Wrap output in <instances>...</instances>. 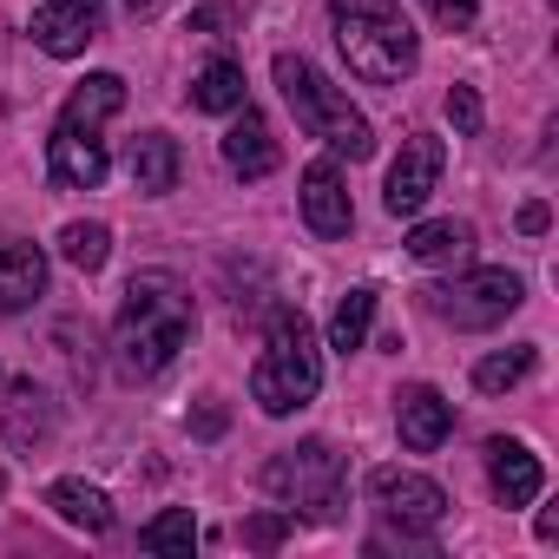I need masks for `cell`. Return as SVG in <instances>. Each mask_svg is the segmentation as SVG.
<instances>
[{
    "mask_svg": "<svg viewBox=\"0 0 559 559\" xmlns=\"http://www.w3.org/2000/svg\"><path fill=\"white\" fill-rule=\"evenodd\" d=\"M191 428H198V435H204V441H211V435H224V408H204V415H198V421H191Z\"/></svg>",
    "mask_w": 559,
    "mask_h": 559,
    "instance_id": "30",
    "label": "cell"
},
{
    "mask_svg": "<svg viewBox=\"0 0 559 559\" xmlns=\"http://www.w3.org/2000/svg\"><path fill=\"white\" fill-rule=\"evenodd\" d=\"M126 14H132V21H158V14H165V0H126Z\"/></svg>",
    "mask_w": 559,
    "mask_h": 559,
    "instance_id": "31",
    "label": "cell"
},
{
    "mask_svg": "<svg viewBox=\"0 0 559 559\" xmlns=\"http://www.w3.org/2000/svg\"><path fill=\"white\" fill-rule=\"evenodd\" d=\"M304 224H310L317 237H349V224H356L349 185H343V171H336L330 158L304 165Z\"/></svg>",
    "mask_w": 559,
    "mask_h": 559,
    "instance_id": "14",
    "label": "cell"
},
{
    "mask_svg": "<svg viewBox=\"0 0 559 559\" xmlns=\"http://www.w3.org/2000/svg\"><path fill=\"white\" fill-rule=\"evenodd\" d=\"M487 480H493V500H500V507H533L539 487H546V467H539V454H533L526 441L493 435V441H487Z\"/></svg>",
    "mask_w": 559,
    "mask_h": 559,
    "instance_id": "12",
    "label": "cell"
},
{
    "mask_svg": "<svg viewBox=\"0 0 559 559\" xmlns=\"http://www.w3.org/2000/svg\"><path fill=\"white\" fill-rule=\"evenodd\" d=\"M139 546H145V552H191V546H198L191 507H165L158 520H145V526H139Z\"/></svg>",
    "mask_w": 559,
    "mask_h": 559,
    "instance_id": "23",
    "label": "cell"
},
{
    "mask_svg": "<svg viewBox=\"0 0 559 559\" xmlns=\"http://www.w3.org/2000/svg\"><path fill=\"white\" fill-rule=\"evenodd\" d=\"M47 297V250L27 237L0 243V317H21Z\"/></svg>",
    "mask_w": 559,
    "mask_h": 559,
    "instance_id": "13",
    "label": "cell"
},
{
    "mask_svg": "<svg viewBox=\"0 0 559 559\" xmlns=\"http://www.w3.org/2000/svg\"><path fill=\"white\" fill-rule=\"evenodd\" d=\"M369 493H376L382 520L402 526V533H435L441 513H448V493L428 474H415V467H376L369 474Z\"/></svg>",
    "mask_w": 559,
    "mask_h": 559,
    "instance_id": "7",
    "label": "cell"
},
{
    "mask_svg": "<svg viewBox=\"0 0 559 559\" xmlns=\"http://www.w3.org/2000/svg\"><path fill=\"white\" fill-rule=\"evenodd\" d=\"M60 257H67L73 270H106L112 230H106V224H67V230H60Z\"/></svg>",
    "mask_w": 559,
    "mask_h": 559,
    "instance_id": "24",
    "label": "cell"
},
{
    "mask_svg": "<svg viewBox=\"0 0 559 559\" xmlns=\"http://www.w3.org/2000/svg\"><path fill=\"white\" fill-rule=\"evenodd\" d=\"M284 533H290V513H257V520H243V546H257V552L284 546Z\"/></svg>",
    "mask_w": 559,
    "mask_h": 559,
    "instance_id": "26",
    "label": "cell"
},
{
    "mask_svg": "<svg viewBox=\"0 0 559 559\" xmlns=\"http://www.w3.org/2000/svg\"><path fill=\"white\" fill-rule=\"evenodd\" d=\"M263 487L284 500V513L297 520H317V526H336L343 520V507H349V467H343V454L330 448V441H297V448H284L270 467H263Z\"/></svg>",
    "mask_w": 559,
    "mask_h": 559,
    "instance_id": "5",
    "label": "cell"
},
{
    "mask_svg": "<svg viewBox=\"0 0 559 559\" xmlns=\"http://www.w3.org/2000/svg\"><path fill=\"white\" fill-rule=\"evenodd\" d=\"M428 310L454 330H500L520 304H526V284L513 270H467V276H448V284L421 290Z\"/></svg>",
    "mask_w": 559,
    "mask_h": 559,
    "instance_id": "6",
    "label": "cell"
},
{
    "mask_svg": "<svg viewBox=\"0 0 559 559\" xmlns=\"http://www.w3.org/2000/svg\"><path fill=\"white\" fill-rule=\"evenodd\" d=\"M276 86H284V99H290L297 126H304L310 139H323L330 152H343L349 165L376 152L369 119H362V112L349 106V93H343V86H330V80H323L304 53H276Z\"/></svg>",
    "mask_w": 559,
    "mask_h": 559,
    "instance_id": "4",
    "label": "cell"
},
{
    "mask_svg": "<svg viewBox=\"0 0 559 559\" xmlns=\"http://www.w3.org/2000/svg\"><path fill=\"white\" fill-rule=\"evenodd\" d=\"M533 362H539V349H533V343H520V349H500V356H480V362H474V389H487V395H507V389H520V382L533 376Z\"/></svg>",
    "mask_w": 559,
    "mask_h": 559,
    "instance_id": "22",
    "label": "cell"
},
{
    "mask_svg": "<svg viewBox=\"0 0 559 559\" xmlns=\"http://www.w3.org/2000/svg\"><path fill=\"white\" fill-rule=\"evenodd\" d=\"M421 8L435 14V27H448V34H467V27H474V14H480V0H421Z\"/></svg>",
    "mask_w": 559,
    "mask_h": 559,
    "instance_id": "27",
    "label": "cell"
},
{
    "mask_svg": "<svg viewBox=\"0 0 559 559\" xmlns=\"http://www.w3.org/2000/svg\"><path fill=\"white\" fill-rule=\"evenodd\" d=\"M317 389H323V349H317L310 323L297 310H276L270 343H263V356L250 369V402L263 415H297V408L317 402Z\"/></svg>",
    "mask_w": 559,
    "mask_h": 559,
    "instance_id": "3",
    "label": "cell"
},
{
    "mask_svg": "<svg viewBox=\"0 0 559 559\" xmlns=\"http://www.w3.org/2000/svg\"><path fill=\"white\" fill-rule=\"evenodd\" d=\"M448 119H454L461 139H474V132H480V93H474V86H454V93H448Z\"/></svg>",
    "mask_w": 559,
    "mask_h": 559,
    "instance_id": "28",
    "label": "cell"
},
{
    "mask_svg": "<svg viewBox=\"0 0 559 559\" xmlns=\"http://www.w3.org/2000/svg\"><path fill=\"white\" fill-rule=\"evenodd\" d=\"M106 139L99 132H80V126H53V139H47V171H53V185H67V191H99V178H106Z\"/></svg>",
    "mask_w": 559,
    "mask_h": 559,
    "instance_id": "11",
    "label": "cell"
},
{
    "mask_svg": "<svg viewBox=\"0 0 559 559\" xmlns=\"http://www.w3.org/2000/svg\"><path fill=\"white\" fill-rule=\"evenodd\" d=\"M276 139H270V119L243 99L237 112H230V132H224V165L237 171V178H270L276 171Z\"/></svg>",
    "mask_w": 559,
    "mask_h": 559,
    "instance_id": "15",
    "label": "cell"
},
{
    "mask_svg": "<svg viewBox=\"0 0 559 559\" xmlns=\"http://www.w3.org/2000/svg\"><path fill=\"white\" fill-rule=\"evenodd\" d=\"M126 171H132V191H139V198H165V191H178V171H185L178 139H171V132H139Z\"/></svg>",
    "mask_w": 559,
    "mask_h": 559,
    "instance_id": "16",
    "label": "cell"
},
{
    "mask_svg": "<svg viewBox=\"0 0 559 559\" xmlns=\"http://www.w3.org/2000/svg\"><path fill=\"white\" fill-rule=\"evenodd\" d=\"M47 507H53L67 526H80V533H106V526H112V500H106V487H93V480H80V474L53 480V487H47Z\"/></svg>",
    "mask_w": 559,
    "mask_h": 559,
    "instance_id": "17",
    "label": "cell"
},
{
    "mask_svg": "<svg viewBox=\"0 0 559 559\" xmlns=\"http://www.w3.org/2000/svg\"><path fill=\"white\" fill-rule=\"evenodd\" d=\"M467 243H474V224H461V217H428L408 230L415 263H454V257H467Z\"/></svg>",
    "mask_w": 559,
    "mask_h": 559,
    "instance_id": "19",
    "label": "cell"
},
{
    "mask_svg": "<svg viewBox=\"0 0 559 559\" xmlns=\"http://www.w3.org/2000/svg\"><path fill=\"white\" fill-rule=\"evenodd\" d=\"M198 330V304L171 270H139L126 284L119 323H112V369L119 382H152L178 362V349Z\"/></svg>",
    "mask_w": 559,
    "mask_h": 559,
    "instance_id": "1",
    "label": "cell"
},
{
    "mask_svg": "<svg viewBox=\"0 0 559 559\" xmlns=\"http://www.w3.org/2000/svg\"><path fill=\"white\" fill-rule=\"evenodd\" d=\"M395 428H402V448L408 454H435L448 435H454V402L428 382H408L395 395Z\"/></svg>",
    "mask_w": 559,
    "mask_h": 559,
    "instance_id": "10",
    "label": "cell"
},
{
    "mask_svg": "<svg viewBox=\"0 0 559 559\" xmlns=\"http://www.w3.org/2000/svg\"><path fill=\"white\" fill-rule=\"evenodd\" d=\"M441 139L435 132H408L402 139V158L389 165V191H382V204L395 211V217H421V204L435 198V185H441Z\"/></svg>",
    "mask_w": 559,
    "mask_h": 559,
    "instance_id": "9",
    "label": "cell"
},
{
    "mask_svg": "<svg viewBox=\"0 0 559 559\" xmlns=\"http://www.w3.org/2000/svg\"><path fill=\"white\" fill-rule=\"evenodd\" d=\"M546 224H552V211H546L539 198H533V204H520V230H526V237H539Z\"/></svg>",
    "mask_w": 559,
    "mask_h": 559,
    "instance_id": "29",
    "label": "cell"
},
{
    "mask_svg": "<svg viewBox=\"0 0 559 559\" xmlns=\"http://www.w3.org/2000/svg\"><path fill=\"white\" fill-rule=\"evenodd\" d=\"M99 21H106V0H40L27 34L47 60H80L99 40Z\"/></svg>",
    "mask_w": 559,
    "mask_h": 559,
    "instance_id": "8",
    "label": "cell"
},
{
    "mask_svg": "<svg viewBox=\"0 0 559 559\" xmlns=\"http://www.w3.org/2000/svg\"><path fill=\"white\" fill-rule=\"evenodd\" d=\"M330 34L349 73H362L369 86H402L421 67V40L395 0H330Z\"/></svg>",
    "mask_w": 559,
    "mask_h": 559,
    "instance_id": "2",
    "label": "cell"
},
{
    "mask_svg": "<svg viewBox=\"0 0 559 559\" xmlns=\"http://www.w3.org/2000/svg\"><path fill=\"white\" fill-rule=\"evenodd\" d=\"M243 21H250V0H217V8L191 14V34H224V27H243Z\"/></svg>",
    "mask_w": 559,
    "mask_h": 559,
    "instance_id": "25",
    "label": "cell"
},
{
    "mask_svg": "<svg viewBox=\"0 0 559 559\" xmlns=\"http://www.w3.org/2000/svg\"><path fill=\"white\" fill-rule=\"evenodd\" d=\"M191 106H198V112H237V106H243V67H237V60H211V67L191 80Z\"/></svg>",
    "mask_w": 559,
    "mask_h": 559,
    "instance_id": "20",
    "label": "cell"
},
{
    "mask_svg": "<svg viewBox=\"0 0 559 559\" xmlns=\"http://www.w3.org/2000/svg\"><path fill=\"white\" fill-rule=\"evenodd\" d=\"M369 323H376V290L369 284H356L343 304H336V317H330V349H362L369 343Z\"/></svg>",
    "mask_w": 559,
    "mask_h": 559,
    "instance_id": "21",
    "label": "cell"
},
{
    "mask_svg": "<svg viewBox=\"0 0 559 559\" xmlns=\"http://www.w3.org/2000/svg\"><path fill=\"white\" fill-rule=\"evenodd\" d=\"M126 106V80L119 73H86L80 86H73V99H67V112H60V126H80V132H99L112 112Z\"/></svg>",
    "mask_w": 559,
    "mask_h": 559,
    "instance_id": "18",
    "label": "cell"
}]
</instances>
